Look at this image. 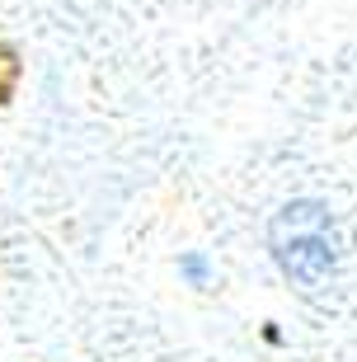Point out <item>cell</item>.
<instances>
[{
    "instance_id": "obj_1",
    "label": "cell",
    "mask_w": 357,
    "mask_h": 362,
    "mask_svg": "<svg viewBox=\"0 0 357 362\" xmlns=\"http://www.w3.org/2000/svg\"><path fill=\"white\" fill-rule=\"evenodd\" d=\"M268 255L278 273L301 296L324 292L339 273L344 245H339V221L324 198H291L282 202L268 221Z\"/></svg>"
},
{
    "instance_id": "obj_2",
    "label": "cell",
    "mask_w": 357,
    "mask_h": 362,
    "mask_svg": "<svg viewBox=\"0 0 357 362\" xmlns=\"http://www.w3.org/2000/svg\"><path fill=\"white\" fill-rule=\"evenodd\" d=\"M179 278L188 282V287H212V278H216V264L207 255H202V250H184V255H179Z\"/></svg>"
}]
</instances>
